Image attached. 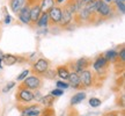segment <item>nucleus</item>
I'll return each mask as SVG.
<instances>
[{
  "mask_svg": "<svg viewBox=\"0 0 125 116\" xmlns=\"http://www.w3.org/2000/svg\"><path fill=\"white\" fill-rule=\"evenodd\" d=\"M96 13H97V19H110L115 16V9L111 4H108L103 0H96ZM102 21V20H101Z\"/></svg>",
  "mask_w": 125,
  "mask_h": 116,
  "instance_id": "nucleus-1",
  "label": "nucleus"
},
{
  "mask_svg": "<svg viewBox=\"0 0 125 116\" xmlns=\"http://www.w3.org/2000/svg\"><path fill=\"white\" fill-rule=\"evenodd\" d=\"M93 67L96 72V74H98V76H104L107 73L108 67H109V62L105 59L103 54L96 57V59L93 62Z\"/></svg>",
  "mask_w": 125,
  "mask_h": 116,
  "instance_id": "nucleus-2",
  "label": "nucleus"
},
{
  "mask_svg": "<svg viewBox=\"0 0 125 116\" xmlns=\"http://www.w3.org/2000/svg\"><path fill=\"white\" fill-rule=\"evenodd\" d=\"M79 77H80L81 86L85 87V88H88V87H92L94 85L96 74L90 71L89 69H86V70H83V71H81L79 73Z\"/></svg>",
  "mask_w": 125,
  "mask_h": 116,
  "instance_id": "nucleus-3",
  "label": "nucleus"
},
{
  "mask_svg": "<svg viewBox=\"0 0 125 116\" xmlns=\"http://www.w3.org/2000/svg\"><path fill=\"white\" fill-rule=\"evenodd\" d=\"M50 66V60L45 59V58H40L36 62H34V64L31 65L30 71H32L37 76H42Z\"/></svg>",
  "mask_w": 125,
  "mask_h": 116,
  "instance_id": "nucleus-4",
  "label": "nucleus"
},
{
  "mask_svg": "<svg viewBox=\"0 0 125 116\" xmlns=\"http://www.w3.org/2000/svg\"><path fill=\"white\" fill-rule=\"evenodd\" d=\"M48 15H49L50 26L59 24L60 19H62V7L59 5H54L53 7H51L48 11Z\"/></svg>",
  "mask_w": 125,
  "mask_h": 116,
  "instance_id": "nucleus-5",
  "label": "nucleus"
},
{
  "mask_svg": "<svg viewBox=\"0 0 125 116\" xmlns=\"http://www.w3.org/2000/svg\"><path fill=\"white\" fill-rule=\"evenodd\" d=\"M16 99H18L19 102L21 103H30L34 100V94L31 92V89L27 88V87H23L21 85L18 94H16Z\"/></svg>",
  "mask_w": 125,
  "mask_h": 116,
  "instance_id": "nucleus-6",
  "label": "nucleus"
},
{
  "mask_svg": "<svg viewBox=\"0 0 125 116\" xmlns=\"http://www.w3.org/2000/svg\"><path fill=\"white\" fill-rule=\"evenodd\" d=\"M18 19L19 21L23 24H29L30 26V1L28 0L27 4L23 6L22 8L18 12Z\"/></svg>",
  "mask_w": 125,
  "mask_h": 116,
  "instance_id": "nucleus-7",
  "label": "nucleus"
},
{
  "mask_svg": "<svg viewBox=\"0 0 125 116\" xmlns=\"http://www.w3.org/2000/svg\"><path fill=\"white\" fill-rule=\"evenodd\" d=\"M23 82H22V86L23 87H27L29 89H38L42 85V79H41L40 76H30V77H27L23 79Z\"/></svg>",
  "mask_w": 125,
  "mask_h": 116,
  "instance_id": "nucleus-8",
  "label": "nucleus"
},
{
  "mask_svg": "<svg viewBox=\"0 0 125 116\" xmlns=\"http://www.w3.org/2000/svg\"><path fill=\"white\" fill-rule=\"evenodd\" d=\"M90 59L87 57H82L76 59L75 62L73 63V71L76 73H80L81 71H83L86 69H88V66L90 65Z\"/></svg>",
  "mask_w": 125,
  "mask_h": 116,
  "instance_id": "nucleus-9",
  "label": "nucleus"
},
{
  "mask_svg": "<svg viewBox=\"0 0 125 116\" xmlns=\"http://www.w3.org/2000/svg\"><path fill=\"white\" fill-rule=\"evenodd\" d=\"M73 14L70 13V11L65 7H62V19H60V22H59V26L62 28L68 27L72 22H73Z\"/></svg>",
  "mask_w": 125,
  "mask_h": 116,
  "instance_id": "nucleus-10",
  "label": "nucleus"
},
{
  "mask_svg": "<svg viewBox=\"0 0 125 116\" xmlns=\"http://www.w3.org/2000/svg\"><path fill=\"white\" fill-rule=\"evenodd\" d=\"M67 80H68V85L71 86L72 88H75V89L82 88L79 73H76V72H74V71H71L70 74H68V77H67Z\"/></svg>",
  "mask_w": 125,
  "mask_h": 116,
  "instance_id": "nucleus-11",
  "label": "nucleus"
},
{
  "mask_svg": "<svg viewBox=\"0 0 125 116\" xmlns=\"http://www.w3.org/2000/svg\"><path fill=\"white\" fill-rule=\"evenodd\" d=\"M41 109L40 104H31V106H28V107H24L21 112V115L22 116H34V115H41Z\"/></svg>",
  "mask_w": 125,
  "mask_h": 116,
  "instance_id": "nucleus-12",
  "label": "nucleus"
},
{
  "mask_svg": "<svg viewBox=\"0 0 125 116\" xmlns=\"http://www.w3.org/2000/svg\"><path fill=\"white\" fill-rule=\"evenodd\" d=\"M2 63L7 66H12L14 64H16L19 62H23L24 59L22 57H19V56H15V55H10V54H4L2 56Z\"/></svg>",
  "mask_w": 125,
  "mask_h": 116,
  "instance_id": "nucleus-13",
  "label": "nucleus"
},
{
  "mask_svg": "<svg viewBox=\"0 0 125 116\" xmlns=\"http://www.w3.org/2000/svg\"><path fill=\"white\" fill-rule=\"evenodd\" d=\"M36 26L41 29H45L50 26V22H49V15H48V12H42L41 16L38 18L37 22H36Z\"/></svg>",
  "mask_w": 125,
  "mask_h": 116,
  "instance_id": "nucleus-14",
  "label": "nucleus"
},
{
  "mask_svg": "<svg viewBox=\"0 0 125 116\" xmlns=\"http://www.w3.org/2000/svg\"><path fill=\"white\" fill-rule=\"evenodd\" d=\"M27 1L28 0H9V7L13 13L18 14L19 11L27 4Z\"/></svg>",
  "mask_w": 125,
  "mask_h": 116,
  "instance_id": "nucleus-15",
  "label": "nucleus"
},
{
  "mask_svg": "<svg viewBox=\"0 0 125 116\" xmlns=\"http://www.w3.org/2000/svg\"><path fill=\"white\" fill-rule=\"evenodd\" d=\"M56 72H57V76H58L59 78L66 80L68 74H70V72H71V70H70L68 64H66V65H60V66H58L57 70H56Z\"/></svg>",
  "mask_w": 125,
  "mask_h": 116,
  "instance_id": "nucleus-16",
  "label": "nucleus"
},
{
  "mask_svg": "<svg viewBox=\"0 0 125 116\" xmlns=\"http://www.w3.org/2000/svg\"><path fill=\"white\" fill-rule=\"evenodd\" d=\"M103 56L105 57V59H107L109 63H115L117 62V59H118V51L115 49H111V50H108V51H105L104 54H103Z\"/></svg>",
  "mask_w": 125,
  "mask_h": 116,
  "instance_id": "nucleus-17",
  "label": "nucleus"
},
{
  "mask_svg": "<svg viewBox=\"0 0 125 116\" xmlns=\"http://www.w3.org/2000/svg\"><path fill=\"white\" fill-rule=\"evenodd\" d=\"M40 102L42 103L44 107H52L54 104V102H56V98H54L53 95H51V94H48V95L41 98Z\"/></svg>",
  "mask_w": 125,
  "mask_h": 116,
  "instance_id": "nucleus-18",
  "label": "nucleus"
},
{
  "mask_svg": "<svg viewBox=\"0 0 125 116\" xmlns=\"http://www.w3.org/2000/svg\"><path fill=\"white\" fill-rule=\"evenodd\" d=\"M114 9L117 14H121V15H124V12H125V1H119V0H114Z\"/></svg>",
  "mask_w": 125,
  "mask_h": 116,
  "instance_id": "nucleus-19",
  "label": "nucleus"
},
{
  "mask_svg": "<svg viewBox=\"0 0 125 116\" xmlns=\"http://www.w3.org/2000/svg\"><path fill=\"white\" fill-rule=\"evenodd\" d=\"M86 99V92H78L74 94L71 99V106H75L78 103H80L81 101H83Z\"/></svg>",
  "mask_w": 125,
  "mask_h": 116,
  "instance_id": "nucleus-20",
  "label": "nucleus"
},
{
  "mask_svg": "<svg viewBox=\"0 0 125 116\" xmlns=\"http://www.w3.org/2000/svg\"><path fill=\"white\" fill-rule=\"evenodd\" d=\"M64 7L68 9L70 13H72L73 15H75L76 12H78V7H76L75 0H66V1H65V5H64Z\"/></svg>",
  "mask_w": 125,
  "mask_h": 116,
  "instance_id": "nucleus-21",
  "label": "nucleus"
},
{
  "mask_svg": "<svg viewBox=\"0 0 125 116\" xmlns=\"http://www.w3.org/2000/svg\"><path fill=\"white\" fill-rule=\"evenodd\" d=\"M54 0H40V6L42 12H48L51 7L54 6Z\"/></svg>",
  "mask_w": 125,
  "mask_h": 116,
  "instance_id": "nucleus-22",
  "label": "nucleus"
},
{
  "mask_svg": "<svg viewBox=\"0 0 125 116\" xmlns=\"http://www.w3.org/2000/svg\"><path fill=\"white\" fill-rule=\"evenodd\" d=\"M42 77H44L45 79H49V80H53L54 78L57 77V72H56V70H50V69H48V70L42 74Z\"/></svg>",
  "mask_w": 125,
  "mask_h": 116,
  "instance_id": "nucleus-23",
  "label": "nucleus"
},
{
  "mask_svg": "<svg viewBox=\"0 0 125 116\" xmlns=\"http://www.w3.org/2000/svg\"><path fill=\"white\" fill-rule=\"evenodd\" d=\"M121 63L122 65H124L125 63V48H124V44L121 45V50L118 51V59H117L116 63Z\"/></svg>",
  "mask_w": 125,
  "mask_h": 116,
  "instance_id": "nucleus-24",
  "label": "nucleus"
},
{
  "mask_svg": "<svg viewBox=\"0 0 125 116\" xmlns=\"http://www.w3.org/2000/svg\"><path fill=\"white\" fill-rule=\"evenodd\" d=\"M102 104V101L98 98H90L89 99V106L93 108H97Z\"/></svg>",
  "mask_w": 125,
  "mask_h": 116,
  "instance_id": "nucleus-25",
  "label": "nucleus"
},
{
  "mask_svg": "<svg viewBox=\"0 0 125 116\" xmlns=\"http://www.w3.org/2000/svg\"><path fill=\"white\" fill-rule=\"evenodd\" d=\"M29 73H30V69H27V70H23L22 72H21V74H19L18 76V81H22L24 78H27L28 76H29Z\"/></svg>",
  "mask_w": 125,
  "mask_h": 116,
  "instance_id": "nucleus-26",
  "label": "nucleus"
},
{
  "mask_svg": "<svg viewBox=\"0 0 125 116\" xmlns=\"http://www.w3.org/2000/svg\"><path fill=\"white\" fill-rule=\"evenodd\" d=\"M51 95H53L54 98H57V96H62V94H64V89H60V88H54L51 91Z\"/></svg>",
  "mask_w": 125,
  "mask_h": 116,
  "instance_id": "nucleus-27",
  "label": "nucleus"
},
{
  "mask_svg": "<svg viewBox=\"0 0 125 116\" xmlns=\"http://www.w3.org/2000/svg\"><path fill=\"white\" fill-rule=\"evenodd\" d=\"M41 114H43V116H52L54 112L51 107H45V112H41Z\"/></svg>",
  "mask_w": 125,
  "mask_h": 116,
  "instance_id": "nucleus-28",
  "label": "nucleus"
},
{
  "mask_svg": "<svg viewBox=\"0 0 125 116\" xmlns=\"http://www.w3.org/2000/svg\"><path fill=\"white\" fill-rule=\"evenodd\" d=\"M67 87H70L68 82H64V81H57V88H60V89H65Z\"/></svg>",
  "mask_w": 125,
  "mask_h": 116,
  "instance_id": "nucleus-29",
  "label": "nucleus"
},
{
  "mask_svg": "<svg viewBox=\"0 0 125 116\" xmlns=\"http://www.w3.org/2000/svg\"><path fill=\"white\" fill-rule=\"evenodd\" d=\"M14 86H15V82H14V81H10V82H8V84L6 85V87H5V88L2 89V92H4V93L8 92V91H10V89L13 88Z\"/></svg>",
  "mask_w": 125,
  "mask_h": 116,
  "instance_id": "nucleus-30",
  "label": "nucleus"
},
{
  "mask_svg": "<svg viewBox=\"0 0 125 116\" xmlns=\"http://www.w3.org/2000/svg\"><path fill=\"white\" fill-rule=\"evenodd\" d=\"M34 94V100H36V101H40L41 98H42V94H41V92L38 91V89H36V92L35 93H32Z\"/></svg>",
  "mask_w": 125,
  "mask_h": 116,
  "instance_id": "nucleus-31",
  "label": "nucleus"
},
{
  "mask_svg": "<svg viewBox=\"0 0 125 116\" xmlns=\"http://www.w3.org/2000/svg\"><path fill=\"white\" fill-rule=\"evenodd\" d=\"M5 24H9V23L12 22V16H10V15H9V14H6V15H5Z\"/></svg>",
  "mask_w": 125,
  "mask_h": 116,
  "instance_id": "nucleus-32",
  "label": "nucleus"
},
{
  "mask_svg": "<svg viewBox=\"0 0 125 116\" xmlns=\"http://www.w3.org/2000/svg\"><path fill=\"white\" fill-rule=\"evenodd\" d=\"M103 116H119V113H118V112H110V113L104 114Z\"/></svg>",
  "mask_w": 125,
  "mask_h": 116,
  "instance_id": "nucleus-33",
  "label": "nucleus"
},
{
  "mask_svg": "<svg viewBox=\"0 0 125 116\" xmlns=\"http://www.w3.org/2000/svg\"><path fill=\"white\" fill-rule=\"evenodd\" d=\"M65 1H66V0H54V4H56V5H59V6H60V5L64 4Z\"/></svg>",
  "mask_w": 125,
  "mask_h": 116,
  "instance_id": "nucleus-34",
  "label": "nucleus"
},
{
  "mask_svg": "<svg viewBox=\"0 0 125 116\" xmlns=\"http://www.w3.org/2000/svg\"><path fill=\"white\" fill-rule=\"evenodd\" d=\"M82 1H83V4H88V2H90V1H93V0H82Z\"/></svg>",
  "mask_w": 125,
  "mask_h": 116,
  "instance_id": "nucleus-35",
  "label": "nucleus"
},
{
  "mask_svg": "<svg viewBox=\"0 0 125 116\" xmlns=\"http://www.w3.org/2000/svg\"><path fill=\"white\" fill-rule=\"evenodd\" d=\"M103 1H105L108 4H112V0H103Z\"/></svg>",
  "mask_w": 125,
  "mask_h": 116,
  "instance_id": "nucleus-36",
  "label": "nucleus"
},
{
  "mask_svg": "<svg viewBox=\"0 0 125 116\" xmlns=\"http://www.w3.org/2000/svg\"><path fill=\"white\" fill-rule=\"evenodd\" d=\"M34 116H40V115H34Z\"/></svg>",
  "mask_w": 125,
  "mask_h": 116,
  "instance_id": "nucleus-37",
  "label": "nucleus"
}]
</instances>
